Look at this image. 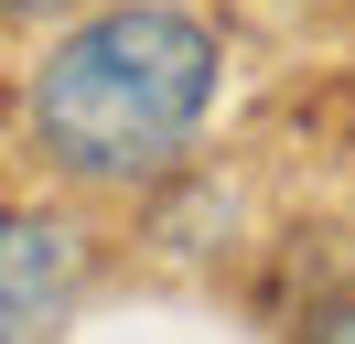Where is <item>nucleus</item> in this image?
<instances>
[{"label": "nucleus", "mask_w": 355, "mask_h": 344, "mask_svg": "<svg viewBox=\"0 0 355 344\" xmlns=\"http://www.w3.org/2000/svg\"><path fill=\"white\" fill-rule=\"evenodd\" d=\"M216 108V33L173 0H108L33 64V150L87 194H140L194 150Z\"/></svg>", "instance_id": "nucleus-1"}, {"label": "nucleus", "mask_w": 355, "mask_h": 344, "mask_svg": "<svg viewBox=\"0 0 355 344\" xmlns=\"http://www.w3.org/2000/svg\"><path fill=\"white\" fill-rule=\"evenodd\" d=\"M87 280H97V237L76 215H54V205L0 215V344H44L87 301Z\"/></svg>", "instance_id": "nucleus-2"}, {"label": "nucleus", "mask_w": 355, "mask_h": 344, "mask_svg": "<svg viewBox=\"0 0 355 344\" xmlns=\"http://www.w3.org/2000/svg\"><path fill=\"white\" fill-rule=\"evenodd\" d=\"M312 344H355V301H345V312H323V334H312Z\"/></svg>", "instance_id": "nucleus-3"}, {"label": "nucleus", "mask_w": 355, "mask_h": 344, "mask_svg": "<svg viewBox=\"0 0 355 344\" xmlns=\"http://www.w3.org/2000/svg\"><path fill=\"white\" fill-rule=\"evenodd\" d=\"M0 11H33V22H54V11H76V0H0Z\"/></svg>", "instance_id": "nucleus-4"}]
</instances>
